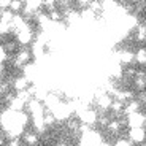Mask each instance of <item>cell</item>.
Masks as SVG:
<instances>
[{"label": "cell", "mask_w": 146, "mask_h": 146, "mask_svg": "<svg viewBox=\"0 0 146 146\" xmlns=\"http://www.w3.org/2000/svg\"><path fill=\"white\" fill-rule=\"evenodd\" d=\"M127 125L129 129H137V127H145L146 125V116L143 113H132V114H127Z\"/></svg>", "instance_id": "cell-1"}, {"label": "cell", "mask_w": 146, "mask_h": 146, "mask_svg": "<svg viewBox=\"0 0 146 146\" xmlns=\"http://www.w3.org/2000/svg\"><path fill=\"white\" fill-rule=\"evenodd\" d=\"M129 140L132 143L141 145L146 141V129L145 127H137V129H130L129 130Z\"/></svg>", "instance_id": "cell-2"}, {"label": "cell", "mask_w": 146, "mask_h": 146, "mask_svg": "<svg viewBox=\"0 0 146 146\" xmlns=\"http://www.w3.org/2000/svg\"><path fill=\"white\" fill-rule=\"evenodd\" d=\"M30 51L29 49H19L15 56V67L18 68H24L26 65H29V60H30Z\"/></svg>", "instance_id": "cell-3"}, {"label": "cell", "mask_w": 146, "mask_h": 146, "mask_svg": "<svg viewBox=\"0 0 146 146\" xmlns=\"http://www.w3.org/2000/svg\"><path fill=\"white\" fill-rule=\"evenodd\" d=\"M113 102L114 100L111 99V95H110L108 92H100V94L97 95V100H95L99 110H110L111 105H113Z\"/></svg>", "instance_id": "cell-4"}, {"label": "cell", "mask_w": 146, "mask_h": 146, "mask_svg": "<svg viewBox=\"0 0 146 146\" xmlns=\"http://www.w3.org/2000/svg\"><path fill=\"white\" fill-rule=\"evenodd\" d=\"M11 84H13V89H15L16 92H21V91H27V89L30 88V80L26 76V75H22V76H18L15 78V80L11 81Z\"/></svg>", "instance_id": "cell-5"}, {"label": "cell", "mask_w": 146, "mask_h": 146, "mask_svg": "<svg viewBox=\"0 0 146 146\" xmlns=\"http://www.w3.org/2000/svg\"><path fill=\"white\" fill-rule=\"evenodd\" d=\"M16 38H18V43L21 44V46H27V44H30V43H32V40H33L32 29L18 32V33H16Z\"/></svg>", "instance_id": "cell-6"}, {"label": "cell", "mask_w": 146, "mask_h": 146, "mask_svg": "<svg viewBox=\"0 0 146 146\" xmlns=\"http://www.w3.org/2000/svg\"><path fill=\"white\" fill-rule=\"evenodd\" d=\"M8 103H10V105H8L10 110H13V111H24V108L27 106V103L22 99H19L18 95H13V99H11Z\"/></svg>", "instance_id": "cell-7"}, {"label": "cell", "mask_w": 146, "mask_h": 146, "mask_svg": "<svg viewBox=\"0 0 146 146\" xmlns=\"http://www.w3.org/2000/svg\"><path fill=\"white\" fill-rule=\"evenodd\" d=\"M22 140H24V143L27 146H36L40 143V138H38V133L36 132H26L24 137H22Z\"/></svg>", "instance_id": "cell-8"}, {"label": "cell", "mask_w": 146, "mask_h": 146, "mask_svg": "<svg viewBox=\"0 0 146 146\" xmlns=\"http://www.w3.org/2000/svg\"><path fill=\"white\" fill-rule=\"evenodd\" d=\"M119 59H121V62H122V64L129 65V64H132L133 60H135V52L124 49V51H121V52H119Z\"/></svg>", "instance_id": "cell-9"}, {"label": "cell", "mask_w": 146, "mask_h": 146, "mask_svg": "<svg viewBox=\"0 0 146 146\" xmlns=\"http://www.w3.org/2000/svg\"><path fill=\"white\" fill-rule=\"evenodd\" d=\"M106 129L110 130V133H119V132L122 130V121L111 119V121H110V124L106 125Z\"/></svg>", "instance_id": "cell-10"}, {"label": "cell", "mask_w": 146, "mask_h": 146, "mask_svg": "<svg viewBox=\"0 0 146 146\" xmlns=\"http://www.w3.org/2000/svg\"><path fill=\"white\" fill-rule=\"evenodd\" d=\"M24 7L29 8V10L33 11V13H36L38 8L43 7V0H24Z\"/></svg>", "instance_id": "cell-11"}, {"label": "cell", "mask_w": 146, "mask_h": 146, "mask_svg": "<svg viewBox=\"0 0 146 146\" xmlns=\"http://www.w3.org/2000/svg\"><path fill=\"white\" fill-rule=\"evenodd\" d=\"M135 62L138 65H146V48H140L135 52Z\"/></svg>", "instance_id": "cell-12"}, {"label": "cell", "mask_w": 146, "mask_h": 146, "mask_svg": "<svg viewBox=\"0 0 146 146\" xmlns=\"http://www.w3.org/2000/svg\"><path fill=\"white\" fill-rule=\"evenodd\" d=\"M135 40L137 41H145L146 40V26L143 24V26H138V29H137V32H135Z\"/></svg>", "instance_id": "cell-13"}, {"label": "cell", "mask_w": 146, "mask_h": 146, "mask_svg": "<svg viewBox=\"0 0 146 146\" xmlns=\"http://www.w3.org/2000/svg\"><path fill=\"white\" fill-rule=\"evenodd\" d=\"M57 0H43V7L48 8V11H52L56 10V7H57Z\"/></svg>", "instance_id": "cell-14"}, {"label": "cell", "mask_w": 146, "mask_h": 146, "mask_svg": "<svg viewBox=\"0 0 146 146\" xmlns=\"http://www.w3.org/2000/svg\"><path fill=\"white\" fill-rule=\"evenodd\" d=\"M114 146H132V141L129 138H119L114 143Z\"/></svg>", "instance_id": "cell-15"}, {"label": "cell", "mask_w": 146, "mask_h": 146, "mask_svg": "<svg viewBox=\"0 0 146 146\" xmlns=\"http://www.w3.org/2000/svg\"><path fill=\"white\" fill-rule=\"evenodd\" d=\"M76 3L80 5V8H83V10H86V8L91 7L92 0H76Z\"/></svg>", "instance_id": "cell-16"}, {"label": "cell", "mask_w": 146, "mask_h": 146, "mask_svg": "<svg viewBox=\"0 0 146 146\" xmlns=\"http://www.w3.org/2000/svg\"><path fill=\"white\" fill-rule=\"evenodd\" d=\"M0 2H2V11L3 10H10V7H11V0H0Z\"/></svg>", "instance_id": "cell-17"}, {"label": "cell", "mask_w": 146, "mask_h": 146, "mask_svg": "<svg viewBox=\"0 0 146 146\" xmlns=\"http://www.w3.org/2000/svg\"><path fill=\"white\" fill-rule=\"evenodd\" d=\"M145 106H146V100H145Z\"/></svg>", "instance_id": "cell-18"}, {"label": "cell", "mask_w": 146, "mask_h": 146, "mask_svg": "<svg viewBox=\"0 0 146 146\" xmlns=\"http://www.w3.org/2000/svg\"><path fill=\"white\" fill-rule=\"evenodd\" d=\"M143 146H145V145H143Z\"/></svg>", "instance_id": "cell-19"}]
</instances>
